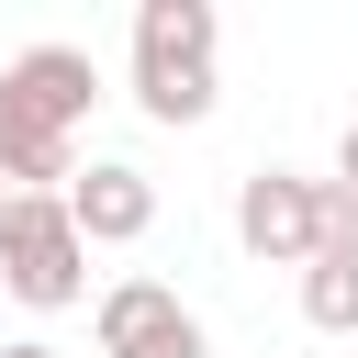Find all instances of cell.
I'll list each match as a JSON object with an SVG mask.
<instances>
[{
    "instance_id": "cell-1",
    "label": "cell",
    "mask_w": 358,
    "mask_h": 358,
    "mask_svg": "<svg viewBox=\"0 0 358 358\" xmlns=\"http://www.w3.org/2000/svg\"><path fill=\"white\" fill-rule=\"evenodd\" d=\"M101 101L90 45H22L0 67V179L11 190H67L78 179V123Z\"/></svg>"
},
{
    "instance_id": "cell-2",
    "label": "cell",
    "mask_w": 358,
    "mask_h": 358,
    "mask_svg": "<svg viewBox=\"0 0 358 358\" xmlns=\"http://www.w3.org/2000/svg\"><path fill=\"white\" fill-rule=\"evenodd\" d=\"M224 11L213 0H145L134 11V112L145 123H201L224 101Z\"/></svg>"
},
{
    "instance_id": "cell-3",
    "label": "cell",
    "mask_w": 358,
    "mask_h": 358,
    "mask_svg": "<svg viewBox=\"0 0 358 358\" xmlns=\"http://www.w3.org/2000/svg\"><path fill=\"white\" fill-rule=\"evenodd\" d=\"M0 291H11L22 313L90 302V235H78L67 190H22V201L0 213Z\"/></svg>"
},
{
    "instance_id": "cell-4",
    "label": "cell",
    "mask_w": 358,
    "mask_h": 358,
    "mask_svg": "<svg viewBox=\"0 0 358 358\" xmlns=\"http://www.w3.org/2000/svg\"><path fill=\"white\" fill-rule=\"evenodd\" d=\"M235 246H246L257 268H313V257H324V179L246 168V179H235Z\"/></svg>"
},
{
    "instance_id": "cell-5",
    "label": "cell",
    "mask_w": 358,
    "mask_h": 358,
    "mask_svg": "<svg viewBox=\"0 0 358 358\" xmlns=\"http://www.w3.org/2000/svg\"><path fill=\"white\" fill-rule=\"evenodd\" d=\"M101 358H213V336L168 280H112L101 291Z\"/></svg>"
},
{
    "instance_id": "cell-6",
    "label": "cell",
    "mask_w": 358,
    "mask_h": 358,
    "mask_svg": "<svg viewBox=\"0 0 358 358\" xmlns=\"http://www.w3.org/2000/svg\"><path fill=\"white\" fill-rule=\"evenodd\" d=\"M67 213H78V235H90V246H134V235L157 224V179H145V168H123V157H90V168L67 179Z\"/></svg>"
},
{
    "instance_id": "cell-7",
    "label": "cell",
    "mask_w": 358,
    "mask_h": 358,
    "mask_svg": "<svg viewBox=\"0 0 358 358\" xmlns=\"http://www.w3.org/2000/svg\"><path fill=\"white\" fill-rule=\"evenodd\" d=\"M302 324L313 336H358V257H313L302 268Z\"/></svg>"
},
{
    "instance_id": "cell-8",
    "label": "cell",
    "mask_w": 358,
    "mask_h": 358,
    "mask_svg": "<svg viewBox=\"0 0 358 358\" xmlns=\"http://www.w3.org/2000/svg\"><path fill=\"white\" fill-rule=\"evenodd\" d=\"M324 257H358V190L324 179Z\"/></svg>"
},
{
    "instance_id": "cell-9",
    "label": "cell",
    "mask_w": 358,
    "mask_h": 358,
    "mask_svg": "<svg viewBox=\"0 0 358 358\" xmlns=\"http://www.w3.org/2000/svg\"><path fill=\"white\" fill-rule=\"evenodd\" d=\"M336 179H347V190H358V123H347V134H336Z\"/></svg>"
},
{
    "instance_id": "cell-10",
    "label": "cell",
    "mask_w": 358,
    "mask_h": 358,
    "mask_svg": "<svg viewBox=\"0 0 358 358\" xmlns=\"http://www.w3.org/2000/svg\"><path fill=\"white\" fill-rule=\"evenodd\" d=\"M0 358H56V347H34V336H22V347H0Z\"/></svg>"
},
{
    "instance_id": "cell-11",
    "label": "cell",
    "mask_w": 358,
    "mask_h": 358,
    "mask_svg": "<svg viewBox=\"0 0 358 358\" xmlns=\"http://www.w3.org/2000/svg\"><path fill=\"white\" fill-rule=\"evenodd\" d=\"M11 201H22V190H11V179H0V213H11Z\"/></svg>"
}]
</instances>
